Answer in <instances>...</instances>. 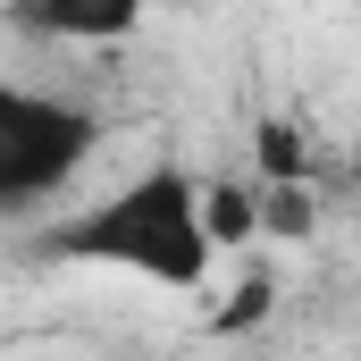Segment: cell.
<instances>
[{
    "instance_id": "5",
    "label": "cell",
    "mask_w": 361,
    "mask_h": 361,
    "mask_svg": "<svg viewBox=\"0 0 361 361\" xmlns=\"http://www.w3.org/2000/svg\"><path fill=\"white\" fill-rule=\"evenodd\" d=\"M252 160H261V177H302L311 160H302V135L286 126V118H269L261 135H252Z\"/></svg>"
},
{
    "instance_id": "4",
    "label": "cell",
    "mask_w": 361,
    "mask_h": 361,
    "mask_svg": "<svg viewBox=\"0 0 361 361\" xmlns=\"http://www.w3.org/2000/svg\"><path fill=\"white\" fill-rule=\"evenodd\" d=\"M202 227H210V244H219V261L227 252H244L252 235H261V193L235 177H202Z\"/></svg>"
},
{
    "instance_id": "2",
    "label": "cell",
    "mask_w": 361,
    "mask_h": 361,
    "mask_svg": "<svg viewBox=\"0 0 361 361\" xmlns=\"http://www.w3.org/2000/svg\"><path fill=\"white\" fill-rule=\"evenodd\" d=\"M101 152V118L68 92L0 85V219H25L59 202Z\"/></svg>"
},
{
    "instance_id": "3",
    "label": "cell",
    "mask_w": 361,
    "mask_h": 361,
    "mask_svg": "<svg viewBox=\"0 0 361 361\" xmlns=\"http://www.w3.org/2000/svg\"><path fill=\"white\" fill-rule=\"evenodd\" d=\"M8 17L34 34V42H68V51H109V42H135L152 0H8Z\"/></svg>"
},
{
    "instance_id": "1",
    "label": "cell",
    "mask_w": 361,
    "mask_h": 361,
    "mask_svg": "<svg viewBox=\"0 0 361 361\" xmlns=\"http://www.w3.org/2000/svg\"><path fill=\"white\" fill-rule=\"evenodd\" d=\"M51 261L118 269V277H143V286H169V294H202L219 269V244L202 227V177L185 160L135 169L126 185H109L101 202H85L51 235Z\"/></svg>"
}]
</instances>
